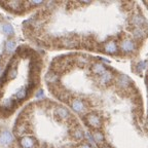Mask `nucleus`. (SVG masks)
<instances>
[{"instance_id": "1", "label": "nucleus", "mask_w": 148, "mask_h": 148, "mask_svg": "<svg viewBox=\"0 0 148 148\" xmlns=\"http://www.w3.org/2000/svg\"><path fill=\"white\" fill-rule=\"evenodd\" d=\"M86 121L92 129H100L102 125V118L101 116H99V114H97L96 112H90L86 114Z\"/></svg>"}, {"instance_id": "2", "label": "nucleus", "mask_w": 148, "mask_h": 148, "mask_svg": "<svg viewBox=\"0 0 148 148\" xmlns=\"http://www.w3.org/2000/svg\"><path fill=\"white\" fill-rule=\"evenodd\" d=\"M135 49H136V44H135L134 40H132L131 38H125L120 42V51L123 53H130L135 51Z\"/></svg>"}, {"instance_id": "3", "label": "nucleus", "mask_w": 148, "mask_h": 148, "mask_svg": "<svg viewBox=\"0 0 148 148\" xmlns=\"http://www.w3.org/2000/svg\"><path fill=\"white\" fill-rule=\"evenodd\" d=\"M36 139L32 136H23L20 139V145L22 148H34L36 146Z\"/></svg>"}, {"instance_id": "4", "label": "nucleus", "mask_w": 148, "mask_h": 148, "mask_svg": "<svg viewBox=\"0 0 148 148\" xmlns=\"http://www.w3.org/2000/svg\"><path fill=\"white\" fill-rule=\"evenodd\" d=\"M70 105H71V108L76 113H83L86 110V103L80 99H73L71 101V103H70Z\"/></svg>"}, {"instance_id": "5", "label": "nucleus", "mask_w": 148, "mask_h": 148, "mask_svg": "<svg viewBox=\"0 0 148 148\" xmlns=\"http://www.w3.org/2000/svg\"><path fill=\"white\" fill-rule=\"evenodd\" d=\"M131 23L134 26V28H145V26L147 25V22H146L145 18L139 14H136L133 16Z\"/></svg>"}, {"instance_id": "6", "label": "nucleus", "mask_w": 148, "mask_h": 148, "mask_svg": "<svg viewBox=\"0 0 148 148\" xmlns=\"http://www.w3.org/2000/svg\"><path fill=\"white\" fill-rule=\"evenodd\" d=\"M104 51L106 53H109V55H115L118 51V46L116 44L115 41L113 40H109L106 43L104 44Z\"/></svg>"}, {"instance_id": "7", "label": "nucleus", "mask_w": 148, "mask_h": 148, "mask_svg": "<svg viewBox=\"0 0 148 148\" xmlns=\"http://www.w3.org/2000/svg\"><path fill=\"white\" fill-rule=\"evenodd\" d=\"M115 83L120 88H127L131 84V80L127 75H118L115 79Z\"/></svg>"}, {"instance_id": "8", "label": "nucleus", "mask_w": 148, "mask_h": 148, "mask_svg": "<svg viewBox=\"0 0 148 148\" xmlns=\"http://www.w3.org/2000/svg\"><path fill=\"white\" fill-rule=\"evenodd\" d=\"M12 140H14V137L9 131H3L2 133H0V144L8 145L12 143Z\"/></svg>"}, {"instance_id": "9", "label": "nucleus", "mask_w": 148, "mask_h": 148, "mask_svg": "<svg viewBox=\"0 0 148 148\" xmlns=\"http://www.w3.org/2000/svg\"><path fill=\"white\" fill-rule=\"evenodd\" d=\"M112 79H113V74L107 69L101 75H99V82L101 84H108L112 81Z\"/></svg>"}, {"instance_id": "10", "label": "nucleus", "mask_w": 148, "mask_h": 148, "mask_svg": "<svg viewBox=\"0 0 148 148\" xmlns=\"http://www.w3.org/2000/svg\"><path fill=\"white\" fill-rule=\"evenodd\" d=\"M6 6L7 8H9L12 12H22L24 8V3L22 1H7L6 2Z\"/></svg>"}, {"instance_id": "11", "label": "nucleus", "mask_w": 148, "mask_h": 148, "mask_svg": "<svg viewBox=\"0 0 148 148\" xmlns=\"http://www.w3.org/2000/svg\"><path fill=\"white\" fill-rule=\"evenodd\" d=\"M59 80H60V76L57 72H55L53 70L51 71H49L45 75V81L49 84H56L58 83Z\"/></svg>"}, {"instance_id": "12", "label": "nucleus", "mask_w": 148, "mask_h": 148, "mask_svg": "<svg viewBox=\"0 0 148 148\" xmlns=\"http://www.w3.org/2000/svg\"><path fill=\"white\" fill-rule=\"evenodd\" d=\"M61 44H62V46L67 47V49H73V47H76L78 45V42L71 37H65L61 40Z\"/></svg>"}, {"instance_id": "13", "label": "nucleus", "mask_w": 148, "mask_h": 148, "mask_svg": "<svg viewBox=\"0 0 148 148\" xmlns=\"http://www.w3.org/2000/svg\"><path fill=\"white\" fill-rule=\"evenodd\" d=\"M55 115L58 116L59 118L61 119H66L70 116V112L67 108H65V107H57L55 110Z\"/></svg>"}, {"instance_id": "14", "label": "nucleus", "mask_w": 148, "mask_h": 148, "mask_svg": "<svg viewBox=\"0 0 148 148\" xmlns=\"http://www.w3.org/2000/svg\"><path fill=\"white\" fill-rule=\"evenodd\" d=\"M133 37L137 40H142L146 37L145 28H134L132 30Z\"/></svg>"}, {"instance_id": "15", "label": "nucleus", "mask_w": 148, "mask_h": 148, "mask_svg": "<svg viewBox=\"0 0 148 148\" xmlns=\"http://www.w3.org/2000/svg\"><path fill=\"white\" fill-rule=\"evenodd\" d=\"M90 70H92V73L96 74V75H101V74L106 70V68H105L104 65L101 64V63H94V64L92 65V67H90Z\"/></svg>"}, {"instance_id": "16", "label": "nucleus", "mask_w": 148, "mask_h": 148, "mask_svg": "<svg viewBox=\"0 0 148 148\" xmlns=\"http://www.w3.org/2000/svg\"><path fill=\"white\" fill-rule=\"evenodd\" d=\"M16 41L14 39L6 40V42L4 44V51L6 53H8V55H10V53H12L16 51Z\"/></svg>"}, {"instance_id": "17", "label": "nucleus", "mask_w": 148, "mask_h": 148, "mask_svg": "<svg viewBox=\"0 0 148 148\" xmlns=\"http://www.w3.org/2000/svg\"><path fill=\"white\" fill-rule=\"evenodd\" d=\"M92 140H94L98 145H101V144L104 143V140H105L104 135H103V133L100 132V131L96 130L95 132L92 133Z\"/></svg>"}, {"instance_id": "18", "label": "nucleus", "mask_w": 148, "mask_h": 148, "mask_svg": "<svg viewBox=\"0 0 148 148\" xmlns=\"http://www.w3.org/2000/svg\"><path fill=\"white\" fill-rule=\"evenodd\" d=\"M72 137H73L75 140H82L84 138V133L80 127H75V129L72 130Z\"/></svg>"}, {"instance_id": "19", "label": "nucleus", "mask_w": 148, "mask_h": 148, "mask_svg": "<svg viewBox=\"0 0 148 148\" xmlns=\"http://www.w3.org/2000/svg\"><path fill=\"white\" fill-rule=\"evenodd\" d=\"M29 92H29L28 88H22L16 92V98L21 101V100L26 99V97L28 96V94H29Z\"/></svg>"}, {"instance_id": "20", "label": "nucleus", "mask_w": 148, "mask_h": 148, "mask_svg": "<svg viewBox=\"0 0 148 148\" xmlns=\"http://www.w3.org/2000/svg\"><path fill=\"white\" fill-rule=\"evenodd\" d=\"M2 31L5 35H7V36H12V35H14V27H12L10 24H3Z\"/></svg>"}, {"instance_id": "21", "label": "nucleus", "mask_w": 148, "mask_h": 148, "mask_svg": "<svg viewBox=\"0 0 148 148\" xmlns=\"http://www.w3.org/2000/svg\"><path fill=\"white\" fill-rule=\"evenodd\" d=\"M14 106H16V102H14V100H12V99L5 100L4 103H3V107H4L5 109H12Z\"/></svg>"}, {"instance_id": "22", "label": "nucleus", "mask_w": 148, "mask_h": 148, "mask_svg": "<svg viewBox=\"0 0 148 148\" xmlns=\"http://www.w3.org/2000/svg\"><path fill=\"white\" fill-rule=\"evenodd\" d=\"M16 131H18V134H20V135H22V134H24V133H26V131H27L26 125H18V129H16Z\"/></svg>"}, {"instance_id": "23", "label": "nucleus", "mask_w": 148, "mask_h": 148, "mask_svg": "<svg viewBox=\"0 0 148 148\" xmlns=\"http://www.w3.org/2000/svg\"><path fill=\"white\" fill-rule=\"evenodd\" d=\"M76 60H77V62H78V63H80V64H83V65L86 64V63L88 62V59H84L83 57H78V58H77Z\"/></svg>"}, {"instance_id": "24", "label": "nucleus", "mask_w": 148, "mask_h": 148, "mask_svg": "<svg viewBox=\"0 0 148 148\" xmlns=\"http://www.w3.org/2000/svg\"><path fill=\"white\" fill-rule=\"evenodd\" d=\"M42 3H43V1H41V0H31L30 1L31 5H40Z\"/></svg>"}, {"instance_id": "25", "label": "nucleus", "mask_w": 148, "mask_h": 148, "mask_svg": "<svg viewBox=\"0 0 148 148\" xmlns=\"http://www.w3.org/2000/svg\"><path fill=\"white\" fill-rule=\"evenodd\" d=\"M146 65H147V63H146V62H140L138 64V68H139V69H141V70H144V69H145V67H146Z\"/></svg>"}, {"instance_id": "26", "label": "nucleus", "mask_w": 148, "mask_h": 148, "mask_svg": "<svg viewBox=\"0 0 148 148\" xmlns=\"http://www.w3.org/2000/svg\"><path fill=\"white\" fill-rule=\"evenodd\" d=\"M77 148H92V147H90L88 144H81V145H79Z\"/></svg>"}, {"instance_id": "27", "label": "nucleus", "mask_w": 148, "mask_h": 148, "mask_svg": "<svg viewBox=\"0 0 148 148\" xmlns=\"http://www.w3.org/2000/svg\"><path fill=\"white\" fill-rule=\"evenodd\" d=\"M36 97L37 98H42L43 97V92H42V90H39V92H37Z\"/></svg>"}, {"instance_id": "28", "label": "nucleus", "mask_w": 148, "mask_h": 148, "mask_svg": "<svg viewBox=\"0 0 148 148\" xmlns=\"http://www.w3.org/2000/svg\"><path fill=\"white\" fill-rule=\"evenodd\" d=\"M103 148H110V147H109V146H104Z\"/></svg>"}, {"instance_id": "29", "label": "nucleus", "mask_w": 148, "mask_h": 148, "mask_svg": "<svg viewBox=\"0 0 148 148\" xmlns=\"http://www.w3.org/2000/svg\"><path fill=\"white\" fill-rule=\"evenodd\" d=\"M0 73H1V68H0Z\"/></svg>"}, {"instance_id": "30", "label": "nucleus", "mask_w": 148, "mask_h": 148, "mask_svg": "<svg viewBox=\"0 0 148 148\" xmlns=\"http://www.w3.org/2000/svg\"><path fill=\"white\" fill-rule=\"evenodd\" d=\"M147 84H148V78H147Z\"/></svg>"}, {"instance_id": "31", "label": "nucleus", "mask_w": 148, "mask_h": 148, "mask_svg": "<svg viewBox=\"0 0 148 148\" xmlns=\"http://www.w3.org/2000/svg\"><path fill=\"white\" fill-rule=\"evenodd\" d=\"M147 123H148V118H147Z\"/></svg>"}]
</instances>
